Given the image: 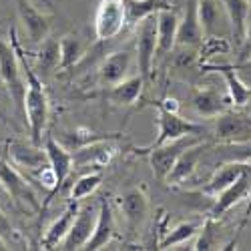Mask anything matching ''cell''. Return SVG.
I'll list each match as a JSON object with an SVG mask.
<instances>
[{"label":"cell","instance_id":"obj_1","mask_svg":"<svg viewBox=\"0 0 251 251\" xmlns=\"http://www.w3.org/2000/svg\"><path fill=\"white\" fill-rule=\"evenodd\" d=\"M10 43L20 58L23 65V76H25V117L28 123V131H30V141L34 145H43V135L49 123V113H50V104H49V95L45 89V82L36 75V71L28 65V60L25 56V49L20 45L16 28H10Z\"/></svg>","mask_w":251,"mask_h":251},{"label":"cell","instance_id":"obj_2","mask_svg":"<svg viewBox=\"0 0 251 251\" xmlns=\"http://www.w3.org/2000/svg\"><path fill=\"white\" fill-rule=\"evenodd\" d=\"M199 133H203V125L187 121V119L179 117V113H171L163 107H157V137L149 147H145L141 151L145 153L149 149L161 147L165 143H171V141L189 137V135H199Z\"/></svg>","mask_w":251,"mask_h":251},{"label":"cell","instance_id":"obj_3","mask_svg":"<svg viewBox=\"0 0 251 251\" xmlns=\"http://www.w3.org/2000/svg\"><path fill=\"white\" fill-rule=\"evenodd\" d=\"M0 78L8 87V93L16 107L25 113V76H23V65L12 47V43H4L0 38Z\"/></svg>","mask_w":251,"mask_h":251},{"label":"cell","instance_id":"obj_4","mask_svg":"<svg viewBox=\"0 0 251 251\" xmlns=\"http://www.w3.org/2000/svg\"><path fill=\"white\" fill-rule=\"evenodd\" d=\"M127 26L125 0H100L95 12V36L100 43L115 38Z\"/></svg>","mask_w":251,"mask_h":251},{"label":"cell","instance_id":"obj_5","mask_svg":"<svg viewBox=\"0 0 251 251\" xmlns=\"http://www.w3.org/2000/svg\"><path fill=\"white\" fill-rule=\"evenodd\" d=\"M0 187L8 193L14 203L28 205L32 209H40L36 193L32 191L30 183L16 171V165L8 163L4 157H0Z\"/></svg>","mask_w":251,"mask_h":251},{"label":"cell","instance_id":"obj_6","mask_svg":"<svg viewBox=\"0 0 251 251\" xmlns=\"http://www.w3.org/2000/svg\"><path fill=\"white\" fill-rule=\"evenodd\" d=\"M157 58V14L145 18L139 23L137 30V62L139 75L149 78Z\"/></svg>","mask_w":251,"mask_h":251},{"label":"cell","instance_id":"obj_7","mask_svg":"<svg viewBox=\"0 0 251 251\" xmlns=\"http://www.w3.org/2000/svg\"><path fill=\"white\" fill-rule=\"evenodd\" d=\"M199 139H195V135H189V137H183V139H177V141H171V143H165L161 147H155V149H149L145 151L149 155V165L153 169V175L157 181H163L167 179V175L171 173L175 161L179 159V155L191 147L193 143H197Z\"/></svg>","mask_w":251,"mask_h":251},{"label":"cell","instance_id":"obj_8","mask_svg":"<svg viewBox=\"0 0 251 251\" xmlns=\"http://www.w3.org/2000/svg\"><path fill=\"white\" fill-rule=\"evenodd\" d=\"M247 195H251V163L245 167V171L227 187L223 189L219 195H215V201H213V207L209 209L207 217H213V219H219L223 213H227L229 209L233 205L241 203Z\"/></svg>","mask_w":251,"mask_h":251},{"label":"cell","instance_id":"obj_9","mask_svg":"<svg viewBox=\"0 0 251 251\" xmlns=\"http://www.w3.org/2000/svg\"><path fill=\"white\" fill-rule=\"evenodd\" d=\"M97 215L99 211L95 209V205H85L78 209V213L73 221L71 231L67 233V237L60 241L58 249L65 251H73V249H85L87 241L91 239L93 231H95V223H97Z\"/></svg>","mask_w":251,"mask_h":251},{"label":"cell","instance_id":"obj_10","mask_svg":"<svg viewBox=\"0 0 251 251\" xmlns=\"http://www.w3.org/2000/svg\"><path fill=\"white\" fill-rule=\"evenodd\" d=\"M16 12L20 23L25 26V32L32 45H40L50 32V18L43 14L36 6H32L30 0H14Z\"/></svg>","mask_w":251,"mask_h":251},{"label":"cell","instance_id":"obj_11","mask_svg":"<svg viewBox=\"0 0 251 251\" xmlns=\"http://www.w3.org/2000/svg\"><path fill=\"white\" fill-rule=\"evenodd\" d=\"M215 137L225 145L245 143L251 139V119L239 113H221L215 125Z\"/></svg>","mask_w":251,"mask_h":251},{"label":"cell","instance_id":"obj_12","mask_svg":"<svg viewBox=\"0 0 251 251\" xmlns=\"http://www.w3.org/2000/svg\"><path fill=\"white\" fill-rule=\"evenodd\" d=\"M45 151H47V159L50 169L56 175V191L60 189L65 181L69 179L71 171H73V165H75V155L71 153L69 147H65L60 141H56L54 137H47L45 139Z\"/></svg>","mask_w":251,"mask_h":251},{"label":"cell","instance_id":"obj_13","mask_svg":"<svg viewBox=\"0 0 251 251\" xmlns=\"http://www.w3.org/2000/svg\"><path fill=\"white\" fill-rule=\"evenodd\" d=\"M179 30V14L175 8L167 6L157 12V58L171 52L177 45ZM155 58V60H157Z\"/></svg>","mask_w":251,"mask_h":251},{"label":"cell","instance_id":"obj_14","mask_svg":"<svg viewBox=\"0 0 251 251\" xmlns=\"http://www.w3.org/2000/svg\"><path fill=\"white\" fill-rule=\"evenodd\" d=\"M119 209L127 225L137 229L149 215V197L143 189H129L119 197Z\"/></svg>","mask_w":251,"mask_h":251},{"label":"cell","instance_id":"obj_15","mask_svg":"<svg viewBox=\"0 0 251 251\" xmlns=\"http://www.w3.org/2000/svg\"><path fill=\"white\" fill-rule=\"evenodd\" d=\"M205 32L199 23L197 12V0H189L185 6L183 16L179 18V30H177V45L181 47H197L203 43Z\"/></svg>","mask_w":251,"mask_h":251},{"label":"cell","instance_id":"obj_16","mask_svg":"<svg viewBox=\"0 0 251 251\" xmlns=\"http://www.w3.org/2000/svg\"><path fill=\"white\" fill-rule=\"evenodd\" d=\"M227 104H231V99L223 97L219 91L215 89H193L191 93V107L195 109L197 115L201 117H219L221 113L227 111Z\"/></svg>","mask_w":251,"mask_h":251},{"label":"cell","instance_id":"obj_17","mask_svg":"<svg viewBox=\"0 0 251 251\" xmlns=\"http://www.w3.org/2000/svg\"><path fill=\"white\" fill-rule=\"evenodd\" d=\"M201 71H215L225 78V85H227V93L229 99H231V104L235 107H245L251 99V89L245 85V82L239 78L237 75V67L233 65H203Z\"/></svg>","mask_w":251,"mask_h":251},{"label":"cell","instance_id":"obj_18","mask_svg":"<svg viewBox=\"0 0 251 251\" xmlns=\"http://www.w3.org/2000/svg\"><path fill=\"white\" fill-rule=\"evenodd\" d=\"M131 62H133V54L129 50H117V52L109 54L102 60V65L99 67L100 82L107 85V87H113V85H117V82L125 80L129 76Z\"/></svg>","mask_w":251,"mask_h":251},{"label":"cell","instance_id":"obj_19","mask_svg":"<svg viewBox=\"0 0 251 251\" xmlns=\"http://www.w3.org/2000/svg\"><path fill=\"white\" fill-rule=\"evenodd\" d=\"M6 151L10 157V163H14L16 167H23L28 171H38L43 169L45 163H49L47 159V151L38 149V145H25L20 141H12L6 145Z\"/></svg>","mask_w":251,"mask_h":251},{"label":"cell","instance_id":"obj_20","mask_svg":"<svg viewBox=\"0 0 251 251\" xmlns=\"http://www.w3.org/2000/svg\"><path fill=\"white\" fill-rule=\"evenodd\" d=\"M203 149H205V145L201 141L193 143L191 147H187L179 155V159L175 161L173 169H171L169 175H167L165 183L171 185V187H177V185H181L185 181H189V177L195 173V167H197V163H199V159L203 155Z\"/></svg>","mask_w":251,"mask_h":251},{"label":"cell","instance_id":"obj_21","mask_svg":"<svg viewBox=\"0 0 251 251\" xmlns=\"http://www.w3.org/2000/svg\"><path fill=\"white\" fill-rule=\"evenodd\" d=\"M115 237V217L111 211V205L107 199H100L99 203V215H97V223H95V231L91 235V239L87 241L85 249L89 251H97L102 249L104 245H109L111 239Z\"/></svg>","mask_w":251,"mask_h":251},{"label":"cell","instance_id":"obj_22","mask_svg":"<svg viewBox=\"0 0 251 251\" xmlns=\"http://www.w3.org/2000/svg\"><path fill=\"white\" fill-rule=\"evenodd\" d=\"M78 203H80V201L71 199L69 205L65 207V211H62V213L52 221V225L47 229V233H45V237H43V249H54V247L60 245L62 239L67 237V233L71 231V227H73V221H75V217H76V213H78V209H80Z\"/></svg>","mask_w":251,"mask_h":251},{"label":"cell","instance_id":"obj_23","mask_svg":"<svg viewBox=\"0 0 251 251\" xmlns=\"http://www.w3.org/2000/svg\"><path fill=\"white\" fill-rule=\"evenodd\" d=\"M247 165H249L247 161H233V159H229L227 163L219 165L217 171L213 173V177L209 179V183L201 189V193L203 195H211V197L219 195L223 189H227V187L245 171Z\"/></svg>","mask_w":251,"mask_h":251},{"label":"cell","instance_id":"obj_24","mask_svg":"<svg viewBox=\"0 0 251 251\" xmlns=\"http://www.w3.org/2000/svg\"><path fill=\"white\" fill-rule=\"evenodd\" d=\"M223 6L229 16V23H231V34L235 38V45L241 49L243 38H245V28L249 23L251 4H249V0H223Z\"/></svg>","mask_w":251,"mask_h":251},{"label":"cell","instance_id":"obj_25","mask_svg":"<svg viewBox=\"0 0 251 251\" xmlns=\"http://www.w3.org/2000/svg\"><path fill=\"white\" fill-rule=\"evenodd\" d=\"M143 82L145 78L141 75L137 76H127L125 80L117 82L109 91V99L115 104H135L143 93Z\"/></svg>","mask_w":251,"mask_h":251},{"label":"cell","instance_id":"obj_26","mask_svg":"<svg viewBox=\"0 0 251 251\" xmlns=\"http://www.w3.org/2000/svg\"><path fill=\"white\" fill-rule=\"evenodd\" d=\"M125 6H127V26H133L157 14L159 10L171 6V2L169 0H125Z\"/></svg>","mask_w":251,"mask_h":251},{"label":"cell","instance_id":"obj_27","mask_svg":"<svg viewBox=\"0 0 251 251\" xmlns=\"http://www.w3.org/2000/svg\"><path fill=\"white\" fill-rule=\"evenodd\" d=\"M36 60V71L38 73H52L60 69V40L56 38H45L40 43V49L34 52Z\"/></svg>","mask_w":251,"mask_h":251},{"label":"cell","instance_id":"obj_28","mask_svg":"<svg viewBox=\"0 0 251 251\" xmlns=\"http://www.w3.org/2000/svg\"><path fill=\"white\" fill-rule=\"evenodd\" d=\"M85 54V45L76 32H69L60 38V69H71Z\"/></svg>","mask_w":251,"mask_h":251},{"label":"cell","instance_id":"obj_29","mask_svg":"<svg viewBox=\"0 0 251 251\" xmlns=\"http://www.w3.org/2000/svg\"><path fill=\"white\" fill-rule=\"evenodd\" d=\"M199 229H201L199 223H193V221H183V223L175 225L173 229H167V233L159 241V249H171L175 245L189 241L199 233Z\"/></svg>","mask_w":251,"mask_h":251},{"label":"cell","instance_id":"obj_30","mask_svg":"<svg viewBox=\"0 0 251 251\" xmlns=\"http://www.w3.org/2000/svg\"><path fill=\"white\" fill-rule=\"evenodd\" d=\"M100 183H102V173L100 171H93V173H87V175L78 177L76 183L73 185V189H71V199L82 201V199L91 197L99 189Z\"/></svg>","mask_w":251,"mask_h":251},{"label":"cell","instance_id":"obj_31","mask_svg":"<svg viewBox=\"0 0 251 251\" xmlns=\"http://www.w3.org/2000/svg\"><path fill=\"white\" fill-rule=\"evenodd\" d=\"M197 12H199V23L203 26L205 36L213 34V28L219 20V8L215 0H197Z\"/></svg>","mask_w":251,"mask_h":251},{"label":"cell","instance_id":"obj_32","mask_svg":"<svg viewBox=\"0 0 251 251\" xmlns=\"http://www.w3.org/2000/svg\"><path fill=\"white\" fill-rule=\"evenodd\" d=\"M215 221L217 219H213V217H207L205 219V223L201 225L199 237H197V241L193 243L191 249H197V251H201V249H215L219 245V233L215 231V229H217V223Z\"/></svg>","mask_w":251,"mask_h":251},{"label":"cell","instance_id":"obj_33","mask_svg":"<svg viewBox=\"0 0 251 251\" xmlns=\"http://www.w3.org/2000/svg\"><path fill=\"white\" fill-rule=\"evenodd\" d=\"M231 49V45L227 43V38H215V36H205L203 40V49H201V56H215L221 52H227Z\"/></svg>","mask_w":251,"mask_h":251},{"label":"cell","instance_id":"obj_34","mask_svg":"<svg viewBox=\"0 0 251 251\" xmlns=\"http://www.w3.org/2000/svg\"><path fill=\"white\" fill-rule=\"evenodd\" d=\"M229 149V159L233 161H247L251 163V139L245 143H233V145H227Z\"/></svg>","mask_w":251,"mask_h":251},{"label":"cell","instance_id":"obj_35","mask_svg":"<svg viewBox=\"0 0 251 251\" xmlns=\"http://www.w3.org/2000/svg\"><path fill=\"white\" fill-rule=\"evenodd\" d=\"M241 58L245 60L249 54H251V20L247 23V28H245V38H243V45H241Z\"/></svg>","mask_w":251,"mask_h":251},{"label":"cell","instance_id":"obj_36","mask_svg":"<svg viewBox=\"0 0 251 251\" xmlns=\"http://www.w3.org/2000/svg\"><path fill=\"white\" fill-rule=\"evenodd\" d=\"M0 235H2V237H12L14 235V227L10 225V221H8V217L2 213V211H0Z\"/></svg>","mask_w":251,"mask_h":251},{"label":"cell","instance_id":"obj_37","mask_svg":"<svg viewBox=\"0 0 251 251\" xmlns=\"http://www.w3.org/2000/svg\"><path fill=\"white\" fill-rule=\"evenodd\" d=\"M157 107H163L167 111H171V113H177L179 111V100L177 99H163L157 102Z\"/></svg>","mask_w":251,"mask_h":251},{"label":"cell","instance_id":"obj_38","mask_svg":"<svg viewBox=\"0 0 251 251\" xmlns=\"http://www.w3.org/2000/svg\"><path fill=\"white\" fill-rule=\"evenodd\" d=\"M239 67H241V69H245V71H251V54H249V56H247V58L241 62Z\"/></svg>","mask_w":251,"mask_h":251},{"label":"cell","instance_id":"obj_39","mask_svg":"<svg viewBox=\"0 0 251 251\" xmlns=\"http://www.w3.org/2000/svg\"><path fill=\"white\" fill-rule=\"evenodd\" d=\"M4 249H8V243H6V239L0 235V251H4Z\"/></svg>","mask_w":251,"mask_h":251},{"label":"cell","instance_id":"obj_40","mask_svg":"<svg viewBox=\"0 0 251 251\" xmlns=\"http://www.w3.org/2000/svg\"><path fill=\"white\" fill-rule=\"evenodd\" d=\"M43 2H45L47 6H52V0H43Z\"/></svg>","mask_w":251,"mask_h":251},{"label":"cell","instance_id":"obj_41","mask_svg":"<svg viewBox=\"0 0 251 251\" xmlns=\"http://www.w3.org/2000/svg\"><path fill=\"white\" fill-rule=\"evenodd\" d=\"M249 4H251V0H249Z\"/></svg>","mask_w":251,"mask_h":251}]
</instances>
